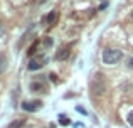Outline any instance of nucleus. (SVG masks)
Returning <instances> with one entry per match:
<instances>
[{
    "label": "nucleus",
    "instance_id": "f257e3e1",
    "mask_svg": "<svg viewBox=\"0 0 133 128\" xmlns=\"http://www.w3.org/2000/svg\"><path fill=\"white\" fill-rule=\"evenodd\" d=\"M121 56H123V54L118 49H106L103 52V63L104 64H115L121 59Z\"/></svg>",
    "mask_w": 133,
    "mask_h": 128
},
{
    "label": "nucleus",
    "instance_id": "423d86ee",
    "mask_svg": "<svg viewBox=\"0 0 133 128\" xmlns=\"http://www.w3.org/2000/svg\"><path fill=\"white\" fill-rule=\"evenodd\" d=\"M56 20H57V14L51 12V14L47 15V24H49V27H51V25H54V22H56Z\"/></svg>",
    "mask_w": 133,
    "mask_h": 128
},
{
    "label": "nucleus",
    "instance_id": "9b49d317",
    "mask_svg": "<svg viewBox=\"0 0 133 128\" xmlns=\"http://www.w3.org/2000/svg\"><path fill=\"white\" fill-rule=\"evenodd\" d=\"M49 78H51V81H54V83H57V76H56V74H54V72H52V74H51V76H49Z\"/></svg>",
    "mask_w": 133,
    "mask_h": 128
},
{
    "label": "nucleus",
    "instance_id": "ddd939ff",
    "mask_svg": "<svg viewBox=\"0 0 133 128\" xmlns=\"http://www.w3.org/2000/svg\"><path fill=\"white\" fill-rule=\"evenodd\" d=\"M0 34H2V27H0Z\"/></svg>",
    "mask_w": 133,
    "mask_h": 128
},
{
    "label": "nucleus",
    "instance_id": "6e6552de",
    "mask_svg": "<svg viewBox=\"0 0 133 128\" xmlns=\"http://www.w3.org/2000/svg\"><path fill=\"white\" fill-rule=\"evenodd\" d=\"M24 120H17V122H14V123H10V126L9 128H22L24 126Z\"/></svg>",
    "mask_w": 133,
    "mask_h": 128
},
{
    "label": "nucleus",
    "instance_id": "9d476101",
    "mask_svg": "<svg viewBox=\"0 0 133 128\" xmlns=\"http://www.w3.org/2000/svg\"><path fill=\"white\" fill-rule=\"evenodd\" d=\"M127 122H128V125H130V126H133V111H130V113H128V116H127Z\"/></svg>",
    "mask_w": 133,
    "mask_h": 128
},
{
    "label": "nucleus",
    "instance_id": "4468645a",
    "mask_svg": "<svg viewBox=\"0 0 133 128\" xmlns=\"http://www.w3.org/2000/svg\"><path fill=\"white\" fill-rule=\"evenodd\" d=\"M131 19H133V12H131Z\"/></svg>",
    "mask_w": 133,
    "mask_h": 128
},
{
    "label": "nucleus",
    "instance_id": "1a4fd4ad",
    "mask_svg": "<svg viewBox=\"0 0 133 128\" xmlns=\"http://www.w3.org/2000/svg\"><path fill=\"white\" fill-rule=\"evenodd\" d=\"M59 123H61L62 126H66V125H69V118H66V116H59Z\"/></svg>",
    "mask_w": 133,
    "mask_h": 128
},
{
    "label": "nucleus",
    "instance_id": "39448f33",
    "mask_svg": "<svg viewBox=\"0 0 133 128\" xmlns=\"http://www.w3.org/2000/svg\"><path fill=\"white\" fill-rule=\"evenodd\" d=\"M30 89H32V91H41V89H42V91L45 93L47 91V86H45V83L42 81V79H41V81L37 79V81H34L32 84H30Z\"/></svg>",
    "mask_w": 133,
    "mask_h": 128
},
{
    "label": "nucleus",
    "instance_id": "0eeeda50",
    "mask_svg": "<svg viewBox=\"0 0 133 128\" xmlns=\"http://www.w3.org/2000/svg\"><path fill=\"white\" fill-rule=\"evenodd\" d=\"M5 69H7V59H5V56H0V74H2Z\"/></svg>",
    "mask_w": 133,
    "mask_h": 128
},
{
    "label": "nucleus",
    "instance_id": "20e7f679",
    "mask_svg": "<svg viewBox=\"0 0 133 128\" xmlns=\"http://www.w3.org/2000/svg\"><path fill=\"white\" fill-rule=\"evenodd\" d=\"M71 47H61V49L56 52V59L57 61H64V59H68L69 57V54H71Z\"/></svg>",
    "mask_w": 133,
    "mask_h": 128
},
{
    "label": "nucleus",
    "instance_id": "7ed1b4c3",
    "mask_svg": "<svg viewBox=\"0 0 133 128\" xmlns=\"http://www.w3.org/2000/svg\"><path fill=\"white\" fill-rule=\"evenodd\" d=\"M41 108H42V101L41 99H32V101H24L22 103V110L24 111H29V113H34Z\"/></svg>",
    "mask_w": 133,
    "mask_h": 128
},
{
    "label": "nucleus",
    "instance_id": "f8f14e48",
    "mask_svg": "<svg viewBox=\"0 0 133 128\" xmlns=\"http://www.w3.org/2000/svg\"><path fill=\"white\" fill-rule=\"evenodd\" d=\"M128 64H130V68L133 69V57H131V59H130V63H128Z\"/></svg>",
    "mask_w": 133,
    "mask_h": 128
},
{
    "label": "nucleus",
    "instance_id": "f03ea898",
    "mask_svg": "<svg viewBox=\"0 0 133 128\" xmlns=\"http://www.w3.org/2000/svg\"><path fill=\"white\" fill-rule=\"evenodd\" d=\"M45 63H47V57L42 56V57H30L29 64H27V69L29 71H37V69L44 68Z\"/></svg>",
    "mask_w": 133,
    "mask_h": 128
}]
</instances>
